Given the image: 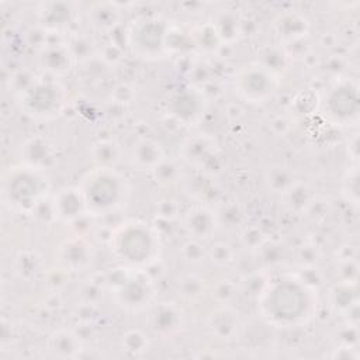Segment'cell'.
Segmentation results:
<instances>
[{
	"mask_svg": "<svg viewBox=\"0 0 360 360\" xmlns=\"http://www.w3.org/2000/svg\"><path fill=\"white\" fill-rule=\"evenodd\" d=\"M328 302L333 312L346 316L357 305V281L339 280L328 292Z\"/></svg>",
	"mask_w": 360,
	"mask_h": 360,
	"instance_id": "cb8c5ba5",
	"label": "cell"
},
{
	"mask_svg": "<svg viewBox=\"0 0 360 360\" xmlns=\"http://www.w3.org/2000/svg\"><path fill=\"white\" fill-rule=\"evenodd\" d=\"M51 202L55 219L63 224L72 225L84 215H89L79 186H69L60 188L53 195Z\"/></svg>",
	"mask_w": 360,
	"mask_h": 360,
	"instance_id": "9a60e30c",
	"label": "cell"
},
{
	"mask_svg": "<svg viewBox=\"0 0 360 360\" xmlns=\"http://www.w3.org/2000/svg\"><path fill=\"white\" fill-rule=\"evenodd\" d=\"M77 186L90 217L110 215L121 210L131 195L128 179L117 169L94 167Z\"/></svg>",
	"mask_w": 360,
	"mask_h": 360,
	"instance_id": "3957f363",
	"label": "cell"
},
{
	"mask_svg": "<svg viewBox=\"0 0 360 360\" xmlns=\"http://www.w3.org/2000/svg\"><path fill=\"white\" fill-rule=\"evenodd\" d=\"M75 58L66 44H46L41 48L39 66L51 76L68 75L73 65Z\"/></svg>",
	"mask_w": 360,
	"mask_h": 360,
	"instance_id": "44dd1931",
	"label": "cell"
},
{
	"mask_svg": "<svg viewBox=\"0 0 360 360\" xmlns=\"http://www.w3.org/2000/svg\"><path fill=\"white\" fill-rule=\"evenodd\" d=\"M20 110L32 120L51 121L66 108L68 91L55 79H41L17 96Z\"/></svg>",
	"mask_w": 360,
	"mask_h": 360,
	"instance_id": "8992f818",
	"label": "cell"
},
{
	"mask_svg": "<svg viewBox=\"0 0 360 360\" xmlns=\"http://www.w3.org/2000/svg\"><path fill=\"white\" fill-rule=\"evenodd\" d=\"M51 181L44 170L24 163L8 167L1 180V195L10 211L34 214L46 200Z\"/></svg>",
	"mask_w": 360,
	"mask_h": 360,
	"instance_id": "277c9868",
	"label": "cell"
},
{
	"mask_svg": "<svg viewBox=\"0 0 360 360\" xmlns=\"http://www.w3.org/2000/svg\"><path fill=\"white\" fill-rule=\"evenodd\" d=\"M90 25L97 31H111L120 21V10L114 3H94L87 11Z\"/></svg>",
	"mask_w": 360,
	"mask_h": 360,
	"instance_id": "484cf974",
	"label": "cell"
},
{
	"mask_svg": "<svg viewBox=\"0 0 360 360\" xmlns=\"http://www.w3.org/2000/svg\"><path fill=\"white\" fill-rule=\"evenodd\" d=\"M90 159L94 167L115 169L122 159V149L114 139H98L90 146Z\"/></svg>",
	"mask_w": 360,
	"mask_h": 360,
	"instance_id": "d4e9b609",
	"label": "cell"
},
{
	"mask_svg": "<svg viewBox=\"0 0 360 360\" xmlns=\"http://www.w3.org/2000/svg\"><path fill=\"white\" fill-rule=\"evenodd\" d=\"M165 158L166 156L162 143L150 136L138 138L131 146L129 152L132 166L143 172H152Z\"/></svg>",
	"mask_w": 360,
	"mask_h": 360,
	"instance_id": "ffe728a7",
	"label": "cell"
},
{
	"mask_svg": "<svg viewBox=\"0 0 360 360\" xmlns=\"http://www.w3.org/2000/svg\"><path fill=\"white\" fill-rule=\"evenodd\" d=\"M38 76H35L30 70H18L10 77V84L15 93V97L25 91L30 86H32L37 82Z\"/></svg>",
	"mask_w": 360,
	"mask_h": 360,
	"instance_id": "ee69618b",
	"label": "cell"
},
{
	"mask_svg": "<svg viewBox=\"0 0 360 360\" xmlns=\"http://www.w3.org/2000/svg\"><path fill=\"white\" fill-rule=\"evenodd\" d=\"M270 277L264 270H253L246 273L239 283V288L243 294L257 298L262 291L264 290V287L267 285Z\"/></svg>",
	"mask_w": 360,
	"mask_h": 360,
	"instance_id": "d590c367",
	"label": "cell"
},
{
	"mask_svg": "<svg viewBox=\"0 0 360 360\" xmlns=\"http://www.w3.org/2000/svg\"><path fill=\"white\" fill-rule=\"evenodd\" d=\"M183 228L191 239H197L201 242L211 239L218 229L217 214L208 205L197 202L184 212Z\"/></svg>",
	"mask_w": 360,
	"mask_h": 360,
	"instance_id": "2e32d148",
	"label": "cell"
},
{
	"mask_svg": "<svg viewBox=\"0 0 360 360\" xmlns=\"http://www.w3.org/2000/svg\"><path fill=\"white\" fill-rule=\"evenodd\" d=\"M68 48L70 49L75 60L80 59V60H89L93 55V41L83 35V34H76L70 38L69 42H66Z\"/></svg>",
	"mask_w": 360,
	"mask_h": 360,
	"instance_id": "f35d334b",
	"label": "cell"
},
{
	"mask_svg": "<svg viewBox=\"0 0 360 360\" xmlns=\"http://www.w3.org/2000/svg\"><path fill=\"white\" fill-rule=\"evenodd\" d=\"M76 20V8L72 3L45 1L38 6L37 21L46 34H60Z\"/></svg>",
	"mask_w": 360,
	"mask_h": 360,
	"instance_id": "5bb4252c",
	"label": "cell"
},
{
	"mask_svg": "<svg viewBox=\"0 0 360 360\" xmlns=\"http://www.w3.org/2000/svg\"><path fill=\"white\" fill-rule=\"evenodd\" d=\"M181 256L187 262L200 263L201 260H204V257H207V250L204 249L201 240L190 238L181 245Z\"/></svg>",
	"mask_w": 360,
	"mask_h": 360,
	"instance_id": "b9f144b4",
	"label": "cell"
},
{
	"mask_svg": "<svg viewBox=\"0 0 360 360\" xmlns=\"http://www.w3.org/2000/svg\"><path fill=\"white\" fill-rule=\"evenodd\" d=\"M179 153L186 163L205 176L214 177L222 170L224 156L217 139L210 134H195L186 138Z\"/></svg>",
	"mask_w": 360,
	"mask_h": 360,
	"instance_id": "9c48e42d",
	"label": "cell"
},
{
	"mask_svg": "<svg viewBox=\"0 0 360 360\" xmlns=\"http://www.w3.org/2000/svg\"><path fill=\"white\" fill-rule=\"evenodd\" d=\"M273 30L283 45L305 39L309 32L308 18L298 11H283L273 21Z\"/></svg>",
	"mask_w": 360,
	"mask_h": 360,
	"instance_id": "d6986e66",
	"label": "cell"
},
{
	"mask_svg": "<svg viewBox=\"0 0 360 360\" xmlns=\"http://www.w3.org/2000/svg\"><path fill=\"white\" fill-rule=\"evenodd\" d=\"M264 181L270 191L281 194L285 188H288L295 181V177L292 170L288 166L276 163L266 169Z\"/></svg>",
	"mask_w": 360,
	"mask_h": 360,
	"instance_id": "f546056e",
	"label": "cell"
},
{
	"mask_svg": "<svg viewBox=\"0 0 360 360\" xmlns=\"http://www.w3.org/2000/svg\"><path fill=\"white\" fill-rule=\"evenodd\" d=\"M121 55H122V49L117 44H105V46L101 51V56L105 63L118 62L121 59Z\"/></svg>",
	"mask_w": 360,
	"mask_h": 360,
	"instance_id": "7dc6e473",
	"label": "cell"
},
{
	"mask_svg": "<svg viewBox=\"0 0 360 360\" xmlns=\"http://www.w3.org/2000/svg\"><path fill=\"white\" fill-rule=\"evenodd\" d=\"M207 330L218 340H233L240 328V319L238 312L229 307V304H218L205 319Z\"/></svg>",
	"mask_w": 360,
	"mask_h": 360,
	"instance_id": "ac0fdd59",
	"label": "cell"
},
{
	"mask_svg": "<svg viewBox=\"0 0 360 360\" xmlns=\"http://www.w3.org/2000/svg\"><path fill=\"white\" fill-rule=\"evenodd\" d=\"M103 285H105V280L103 283H97V280L86 281L80 288V300L82 302L97 304L103 294Z\"/></svg>",
	"mask_w": 360,
	"mask_h": 360,
	"instance_id": "f6af8a7d",
	"label": "cell"
},
{
	"mask_svg": "<svg viewBox=\"0 0 360 360\" xmlns=\"http://www.w3.org/2000/svg\"><path fill=\"white\" fill-rule=\"evenodd\" d=\"M20 158L21 163L45 172L56 163L58 152L48 138L34 135L25 139L20 146Z\"/></svg>",
	"mask_w": 360,
	"mask_h": 360,
	"instance_id": "e0dca14e",
	"label": "cell"
},
{
	"mask_svg": "<svg viewBox=\"0 0 360 360\" xmlns=\"http://www.w3.org/2000/svg\"><path fill=\"white\" fill-rule=\"evenodd\" d=\"M104 280L117 305L125 311H146L155 302L156 284L143 269H131L121 264V267L107 273Z\"/></svg>",
	"mask_w": 360,
	"mask_h": 360,
	"instance_id": "5b68a950",
	"label": "cell"
},
{
	"mask_svg": "<svg viewBox=\"0 0 360 360\" xmlns=\"http://www.w3.org/2000/svg\"><path fill=\"white\" fill-rule=\"evenodd\" d=\"M236 291H238V285L235 283H232L231 280H219L212 287L211 294L218 304H229V301L233 298Z\"/></svg>",
	"mask_w": 360,
	"mask_h": 360,
	"instance_id": "7bdbcfd3",
	"label": "cell"
},
{
	"mask_svg": "<svg viewBox=\"0 0 360 360\" xmlns=\"http://www.w3.org/2000/svg\"><path fill=\"white\" fill-rule=\"evenodd\" d=\"M207 96L202 89L190 86L181 87L172 93L167 100V114L180 122V125H197L207 110Z\"/></svg>",
	"mask_w": 360,
	"mask_h": 360,
	"instance_id": "8fae6325",
	"label": "cell"
},
{
	"mask_svg": "<svg viewBox=\"0 0 360 360\" xmlns=\"http://www.w3.org/2000/svg\"><path fill=\"white\" fill-rule=\"evenodd\" d=\"M190 38L195 48L207 53L217 52L224 45L212 22H204L193 28V31L190 32Z\"/></svg>",
	"mask_w": 360,
	"mask_h": 360,
	"instance_id": "83f0119b",
	"label": "cell"
},
{
	"mask_svg": "<svg viewBox=\"0 0 360 360\" xmlns=\"http://www.w3.org/2000/svg\"><path fill=\"white\" fill-rule=\"evenodd\" d=\"M266 239H267L266 233L260 228L253 226V225L245 226L242 229V232H240V242H242V245L246 249L252 250V252H256Z\"/></svg>",
	"mask_w": 360,
	"mask_h": 360,
	"instance_id": "60d3db41",
	"label": "cell"
},
{
	"mask_svg": "<svg viewBox=\"0 0 360 360\" xmlns=\"http://www.w3.org/2000/svg\"><path fill=\"white\" fill-rule=\"evenodd\" d=\"M179 214V204L173 198H163L156 204V215L162 222H173Z\"/></svg>",
	"mask_w": 360,
	"mask_h": 360,
	"instance_id": "bcb514c9",
	"label": "cell"
},
{
	"mask_svg": "<svg viewBox=\"0 0 360 360\" xmlns=\"http://www.w3.org/2000/svg\"><path fill=\"white\" fill-rule=\"evenodd\" d=\"M121 347L129 356H141L149 350L150 340L143 330L132 328L122 333Z\"/></svg>",
	"mask_w": 360,
	"mask_h": 360,
	"instance_id": "d6a6232c",
	"label": "cell"
},
{
	"mask_svg": "<svg viewBox=\"0 0 360 360\" xmlns=\"http://www.w3.org/2000/svg\"><path fill=\"white\" fill-rule=\"evenodd\" d=\"M280 200L283 208L287 212L292 215H301L312 207L315 202V194L308 183L295 180L280 194Z\"/></svg>",
	"mask_w": 360,
	"mask_h": 360,
	"instance_id": "7402d4cb",
	"label": "cell"
},
{
	"mask_svg": "<svg viewBox=\"0 0 360 360\" xmlns=\"http://www.w3.org/2000/svg\"><path fill=\"white\" fill-rule=\"evenodd\" d=\"M13 269L21 280L31 281L44 273V262L35 250H21L14 257Z\"/></svg>",
	"mask_w": 360,
	"mask_h": 360,
	"instance_id": "4316f807",
	"label": "cell"
},
{
	"mask_svg": "<svg viewBox=\"0 0 360 360\" xmlns=\"http://www.w3.org/2000/svg\"><path fill=\"white\" fill-rule=\"evenodd\" d=\"M342 193L349 202H353L354 205L359 202V172L356 166H353L343 177Z\"/></svg>",
	"mask_w": 360,
	"mask_h": 360,
	"instance_id": "ab89813d",
	"label": "cell"
},
{
	"mask_svg": "<svg viewBox=\"0 0 360 360\" xmlns=\"http://www.w3.org/2000/svg\"><path fill=\"white\" fill-rule=\"evenodd\" d=\"M112 256L131 269L146 270L160 256V233L142 219H127L114 226L107 238Z\"/></svg>",
	"mask_w": 360,
	"mask_h": 360,
	"instance_id": "7a4b0ae2",
	"label": "cell"
},
{
	"mask_svg": "<svg viewBox=\"0 0 360 360\" xmlns=\"http://www.w3.org/2000/svg\"><path fill=\"white\" fill-rule=\"evenodd\" d=\"M211 22L217 28L224 45L233 42L242 34V20L232 11H221Z\"/></svg>",
	"mask_w": 360,
	"mask_h": 360,
	"instance_id": "f1b7e54d",
	"label": "cell"
},
{
	"mask_svg": "<svg viewBox=\"0 0 360 360\" xmlns=\"http://www.w3.org/2000/svg\"><path fill=\"white\" fill-rule=\"evenodd\" d=\"M186 323L183 308L174 301H155L148 308V325L150 330L163 339L177 336Z\"/></svg>",
	"mask_w": 360,
	"mask_h": 360,
	"instance_id": "7c38bea8",
	"label": "cell"
},
{
	"mask_svg": "<svg viewBox=\"0 0 360 360\" xmlns=\"http://www.w3.org/2000/svg\"><path fill=\"white\" fill-rule=\"evenodd\" d=\"M288 60H290V56L287 55L284 48L276 46V45L266 46L264 49H262L260 58L257 59L259 63L266 66L269 70H271L277 76H280V73L287 69Z\"/></svg>",
	"mask_w": 360,
	"mask_h": 360,
	"instance_id": "836d02e7",
	"label": "cell"
},
{
	"mask_svg": "<svg viewBox=\"0 0 360 360\" xmlns=\"http://www.w3.org/2000/svg\"><path fill=\"white\" fill-rule=\"evenodd\" d=\"M207 257L217 267H228L235 262V250L229 243L218 240L214 242L210 249H207Z\"/></svg>",
	"mask_w": 360,
	"mask_h": 360,
	"instance_id": "8d00e7d4",
	"label": "cell"
},
{
	"mask_svg": "<svg viewBox=\"0 0 360 360\" xmlns=\"http://www.w3.org/2000/svg\"><path fill=\"white\" fill-rule=\"evenodd\" d=\"M215 214H217L218 228L222 226L228 231H235V229L240 228L245 221L243 207L236 201L224 202Z\"/></svg>",
	"mask_w": 360,
	"mask_h": 360,
	"instance_id": "1f68e13d",
	"label": "cell"
},
{
	"mask_svg": "<svg viewBox=\"0 0 360 360\" xmlns=\"http://www.w3.org/2000/svg\"><path fill=\"white\" fill-rule=\"evenodd\" d=\"M94 256L91 242L86 235L75 233L66 238L56 250V260L66 273H80L90 267Z\"/></svg>",
	"mask_w": 360,
	"mask_h": 360,
	"instance_id": "4fadbf2b",
	"label": "cell"
},
{
	"mask_svg": "<svg viewBox=\"0 0 360 360\" xmlns=\"http://www.w3.org/2000/svg\"><path fill=\"white\" fill-rule=\"evenodd\" d=\"M150 173L160 186H173L181 179V169L179 163L167 158H165Z\"/></svg>",
	"mask_w": 360,
	"mask_h": 360,
	"instance_id": "e575fe53",
	"label": "cell"
},
{
	"mask_svg": "<svg viewBox=\"0 0 360 360\" xmlns=\"http://www.w3.org/2000/svg\"><path fill=\"white\" fill-rule=\"evenodd\" d=\"M207 291L205 280L194 273L184 274L177 281V294L186 302L198 301Z\"/></svg>",
	"mask_w": 360,
	"mask_h": 360,
	"instance_id": "4dcf8cb0",
	"label": "cell"
},
{
	"mask_svg": "<svg viewBox=\"0 0 360 360\" xmlns=\"http://www.w3.org/2000/svg\"><path fill=\"white\" fill-rule=\"evenodd\" d=\"M46 347L53 357L58 359H73L77 357L82 352V339L80 336L68 328L55 329L46 340Z\"/></svg>",
	"mask_w": 360,
	"mask_h": 360,
	"instance_id": "603a6c76",
	"label": "cell"
},
{
	"mask_svg": "<svg viewBox=\"0 0 360 360\" xmlns=\"http://www.w3.org/2000/svg\"><path fill=\"white\" fill-rule=\"evenodd\" d=\"M170 24L160 15H142L131 22L127 31V46L131 53L145 60L166 56Z\"/></svg>",
	"mask_w": 360,
	"mask_h": 360,
	"instance_id": "52a82bcc",
	"label": "cell"
},
{
	"mask_svg": "<svg viewBox=\"0 0 360 360\" xmlns=\"http://www.w3.org/2000/svg\"><path fill=\"white\" fill-rule=\"evenodd\" d=\"M278 84L280 76L257 60L245 65L233 76L235 93L249 104L267 103L276 94Z\"/></svg>",
	"mask_w": 360,
	"mask_h": 360,
	"instance_id": "ba28073f",
	"label": "cell"
},
{
	"mask_svg": "<svg viewBox=\"0 0 360 360\" xmlns=\"http://www.w3.org/2000/svg\"><path fill=\"white\" fill-rule=\"evenodd\" d=\"M316 290L304 283L297 274H283L270 278L256 298L263 321L281 329L300 328L316 315Z\"/></svg>",
	"mask_w": 360,
	"mask_h": 360,
	"instance_id": "6da1fadb",
	"label": "cell"
},
{
	"mask_svg": "<svg viewBox=\"0 0 360 360\" xmlns=\"http://www.w3.org/2000/svg\"><path fill=\"white\" fill-rule=\"evenodd\" d=\"M359 86L352 79L338 80L326 93V117L338 125H350L359 118Z\"/></svg>",
	"mask_w": 360,
	"mask_h": 360,
	"instance_id": "30bf717a",
	"label": "cell"
},
{
	"mask_svg": "<svg viewBox=\"0 0 360 360\" xmlns=\"http://www.w3.org/2000/svg\"><path fill=\"white\" fill-rule=\"evenodd\" d=\"M255 253H257L260 262H263L267 266L278 264L283 262L284 257L283 246L278 242L270 240L269 238L262 243V246Z\"/></svg>",
	"mask_w": 360,
	"mask_h": 360,
	"instance_id": "74e56055",
	"label": "cell"
},
{
	"mask_svg": "<svg viewBox=\"0 0 360 360\" xmlns=\"http://www.w3.org/2000/svg\"><path fill=\"white\" fill-rule=\"evenodd\" d=\"M114 96H118L115 97L118 103H129L134 97V89L128 84H120L114 89Z\"/></svg>",
	"mask_w": 360,
	"mask_h": 360,
	"instance_id": "c3c4849f",
	"label": "cell"
}]
</instances>
